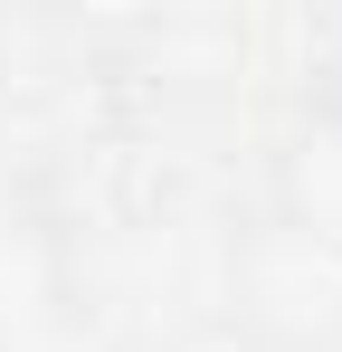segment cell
Masks as SVG:
<instances>
[{"mask_svg": "<svg viewBox=\"0 0 342 352\" xmlns=\"http://www.w3.org/2000/svg\"><path fill=\"white\" fill-rule=\"evenodd\" d=\"M266 210H285V219H304L314 238L342 248V124H333V115L304 105V124L285 133V153H276V190H266Z\"/></svg>", "mask_w": 342, "mask_h": 352, "instance_id": "obj_3", "label": "cell"}, {"mask_svg": "<svg viewBox=\"0 0 342 352\" xmlns=\"http://www.w3.org/2000/svg\"><path fill=\"white\" fill-rule=\"evenodd\" d=\"M314 115H333V124H342V38L323 48V76H314Z\"/></svg>", "mask_w": 342, "mask_h": 352, "instance_id": "obj_4", "label": "cell"}, {"mask_svg": "<svg viewBox=\"0 0 342 352\" xmlns=\"http://www.w3.org/2000/svg\"><path fill=\"white\" fill-rule=\"evenodd\" d=\"M228 314L257 352H333L342 343V248L285 210H257L228 248Z\"/></svg>", "mask_w": 342, "mask_h": 352, "instance_id": "obj_1", "label": "cell"}, {"mask_svg": "<svg viewBox=\"0 0 342 352\" xmlns=\"http://www.w3.org/2000/svg\"><path fill=\"white\" fill-rule=\"evenodd\" d=\"M0 352H86L76 248L10 190H0Z\"/></svg>", "mask_w": 342, "mask_h": 352, "instance_id": "obj_2", "label": "cell"}]
</instances>
